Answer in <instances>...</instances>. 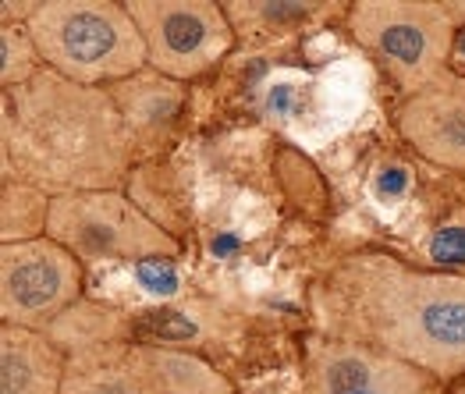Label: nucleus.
<instances>
[{"label": "nucleus", "mask_w": 465, "mask_h": 394, "mask_svg": "<svg viewBox=\"0 0 465 394\" xmlns=\"http://www.w3.org/2000/svg\"><path fill=\"white\" fill-rule=\"evenodd\" d=\"M163 79L193 82L217 68L234 46L232 18L221 0H124Z\"/></svg>", "instance_id": "obj_6"}, {"label": "nucleus", "mask_w": 465, "mask_h": 394, "mask_svg": "<svg viewBox=\"0 0 465 394\" xmlns=\"http://www.w3.org/2000/svg\"><path fill=\"white\" fill-rule=\"evenodd\" d=\"M345 18L351 40L384 64L405 96L451 72L459 22L444 0H355Z\"/></svg>", "instance_id": "obj_4"}, {"label": "nucleus", "mask_w": 465, "mask_h": 394, "mask_svg": "<svg viewBox=\"0 0 465 394\" xmlns=\"http://www.w3.org/2000/svg\"><path fill=\"white\" fill-rule=\"evenodd\" d=\"M160 394H234V388L203 359L178 349L143 345Z\"/></svg>", "instance_id": "obj_13"}, {"label": "nucleus", "mask_w": 465, "mask_h": 394, "mask_svg": "<svg viewBox=\"0 0 465 394\" xmlns=\"http://www.w3.org/2000/svg\"><path fill=\"white\" fill-rule=\"evenodd\" d=\"M107 93L114 96L121 118L128 121V132H132L135 146L139 143H160V139H167L171 128H174V121L182 118V107H185V85L156 75L153 68L117 82Z\"/></svg>", "instance_id": "obj_11"}, {"label": "nucleus", "mask_w": 465, "mask_h": 394, "mask_svg": "<svg viewBox=\"0 0 465 394\" xmlns=\"http://www.w3.org/2000/svg\"><path fill=\"white\" fill-rule=\"evenodd\" d=\"M412 192V171L405 163H384L373 174V196L381 202H401Z\"/></svg>", "instance_id": "obj_16"}, {"label": "nucleus", "mask_w": 465, "mask_h": 394, "mask_svg": "<svg viewBox=\"0 0 465 394\" xmlns=\"http://www.w3.org/2000/svg\"><path fill=\"white\" fill-rule=\"evenodd\" d=\"M46 72L111 89L150 68L146 40L124 0H39L25 22Z\"/></svg>", "instance_id": "obj_3"}, {"label": "nucleus", "mask_w": 465, "mask_h": 394, "mask_svg": "<svg viewBox=\"0 0 465 394\" xmlns=\"http://www.w3.org/2000/svg\"><path fill=\"white\" fill-rule=\"evenodd\" d=\"M43 72L39 50L25 25H4L0 29V82L4 89L25 85L29 79H36Z\"/></svg>", "instance_id": "obj_15"}, {"label": "nucleus", "mask_w": 465, "mask_h": 394, "mask_svg": "<svg viewBox=\"0 0 465 394\" xmlns=\"http://www.w3.org/2000/svg\"><path fill=\"white\" fill-rule=\"evenodd\" d=\"M238 40H277L302 33L327 15H349V4L334 0H228L224 4Z\"/></svg>", "instance_id": "obj_12"}, {"label": "nucleus", "mask_w": 465, "mask_h": 394, "mask_svg": "<svg viewBox=\"0 0 465 394\" xmlns=\"http://www.w3.org/2000/svg\"><path fill=\"white\" fill-rule=\"evenodd\" d=\"M444 4H448V11L455 15V22L465 25V0H444Z\"/></svg>", "instance_id": "obj_18"}, {"label": "nucleus", "mask_w": 465, "mask_h": 394, "mask_svg": "<svg viewBox=\"0 0 465 394\" xmlns=\"http://www.w3.org/2000/svg\"><path fill=\"white\" fill-rule=\"evenodd\" d=\"M430 256L444 267H462L465 263V224H444L430 238Z\"/></svg>", "instance_id": "obj_17"}, {"label": "nucleus", "mask_w": 465, "mask_h": 394, "mask_svg": "<svg viewBox=\"0 0 465 394\" xmlns=\"http://www.w3.org/2000/svg\"><path fill=\"white\" fill-rule=\"evenodd\" d=\"M405 143L423 160L465 174V72H448L398 111Z\"/></svg>", "instance_id": "obj_8"}, {"label": "nucleus", "mask_w": 465, "mask_h": 394, "mask_svg": "<svg viewBox=\"0 0 465 394\" xmlns=\"http://www.w3.org/2000/svg\"><path fill=\"white\" fill-rule=\"evenodd\" d=\"M82 295V260L54 238L0 245V323L43 330Z\"/></svg>", "instance_id": "obj_7"}, {"label": "nucleus", "mask_w": 465, "mask_h": 394, "mask_svg": "<svg viewBox=\"0 0 465 394\" xmlns=\"http://www.w3.org/2000/svg\"><path fill=\"white\" fill-rule=\"evenodd\" d=\"M455 50H459V54H462V57H465V33H462V36H459V43H455Z\"/></svg>", "instance_id": "obj_19"}, {"label": "nucleus", "mask_w": 465, "mask_h": 394, "mask_svg": "<svg viewBox=\"0 0 465 394\" xmlns=\"http://www.w3.org/2000/svg\"><path fill=\"white\" fill-rule=\"evenodd\" d=\"M61 394H160L143 345L89 341L68 355Z\"/></svg>", "instance_id": "obj_9"}, {"label": "nucleus", "mask_w": 465, "mask_h": 394, "mask_svg": "<svg viewBox=\"0 0 465 394\" xmlns=\"http://www.w3.org/2000/svg\"><path fill=\"white\" fill-rule=\"evenodd\" d=\"M54 196L39 192L25 182H4L0 189V245L33 241L46 235Z\"/></svg>", "instance_id": "obj_14"}, {"label": "nucleus", "mask_w": 465, "mask_h": 394, "mask_svg": "<svg viewBox=\"0 0 465 394\" xmlns=\"http://www.w3.org/2000/svg\"><path fill=\"white\" fill-rule=\"evenodd\" d=\"M46 238L61 241L82 263H153L174 260L182 249L178 238L117 189L54 196Z\"/></svg>", "instance_id": "obj_5"}, {"label": "nucleus", "mask_w": 465, "mask_h": 394, "mask_svg": "<svg viewBox=\"0 0 465 394\" xmlns=\"http://www.w3.org/2000/svg\"><path fill=\"white\" fill-rule=\"evenodd\" d=\"M68 355L43 330L0 323V394H61Z\"/></svg>", "instance_id": "obj_10"}, {"label": "nucleus", "mask_w": 465, "mask_h": 394, "mask_svg": "<svg viewBox=\"0 0 465 394\" xmlns=\"http://www.w3.org/2000/svg\"><path fill=\"white\" fill-rule=\"evenodd\" d=\"M310 306L320 334L398 355L433 380L465 377V277L423 271L362 249L316 277Z\"/></svg>", "instance_id": "obj_1"}, {"label": "nucleus", "mask_w": 465, "mask_h": 394, "mask_svg": "<svg viewBox=\"0 0 465 394\" xmlns=\"http://www.w3.org/2000/svg\"><path fill=\"white\" fill-rule=\"evenodd\" d=\"M4 171L46 196L117 189L135 139L107 89L39 72L4 89Z\"/></svg>", "instance_id": "obj_2"}]
</instances>
